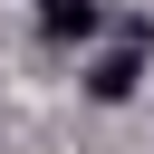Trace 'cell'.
Instances as JSON below:
<instances>
[{
	"label": "cell",
	"instance_id": "cell-2",
	"mask_svg": "<svg viewBox=\"0 0 154 154\" xmlns=\"http://www.w3.org/2000/svg\"><path fill=\"white\" fill-rule=\"evenodd\" d=\"M38 29L67 48V38H87V29H96V0H38Z\"/></svg>",
	"mask_w": 154,
	"mask_h": 154
},
{
	"label": "cell",
	"instance_id": "cell-1",
	"mask_svg": "<svg viewBox=\"0 0 154 154\" xmlns=\"http://www.w3.org/2000/svg\"><path fill=\"white\" fill-rule=\"evenodd\" d=\"M135 77H144V58H135V48H106V58L87 67V96H96V106H125Z\"/></svg>",
	"mask_w": 154,
	"mask_h": 154
}]
</instances>
